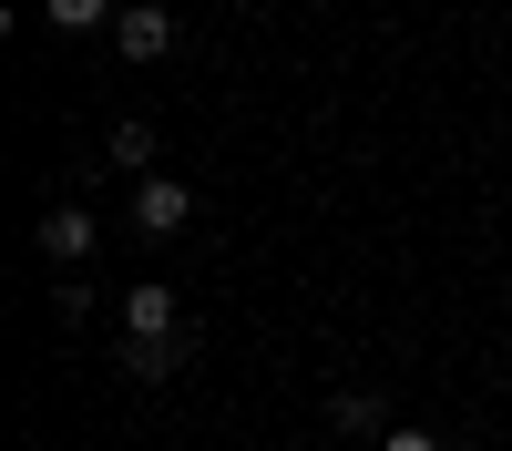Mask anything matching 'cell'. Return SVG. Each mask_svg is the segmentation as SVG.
<instances>
[{
  "instance_id": "3",
  "label": "cell",
  "mask_w": 512,
  "mask_h": 451,
  "mask_svg": "<svg viewBox=\"0 0 512 451\" xmlns=\"http://www.w3.org/2000/svg\"><path fill=\"white\" fill-rule=\"evenodd\" d=\"M134 226H144V236H175V226H195V185H175V175H144V185H134Z\"/></svg>"
},
{
  "instance_id": "8",
  "label": "cell",
  "mask_w": 512,
  "mask_h": 451,
  "mask_svg": "<svg viewBox=\"0 0 512 451\" xmlns=\"http://www.w3.org/2000/svg\"><path fill=\"white\" fill-rule=\"evenodd\" d=\"M328 421H338V431H379V400H369V390H338Z\"/></svg>"
},
{
  "instance_id": "2",
  "label": "cell",
  "mask_w": 512,
  "mask_h": 451,
  "mask_svg": "<svg viewBox=\"0 0 512 451\" xmlns=\"http://www.w3.org/2000/svg\"><path fill=\"white\" fill-rule=\"evenodd\" d=\"M113 52L123 62H164L175 52V11H164V0H134V11L113 21Z\"/></svg>"
},
{
  "instance_id": "5",
  "label": "cell",
  "mask_w": 512,
  "mask_h": 451,
  "mask_svg": "<svg viewBox=\"0 0 512 451\" xmlns=\"http://www.w3.org/2000/svg\"><path fill=\"white\" fill-rule=\"evenodd\" d=\"M103 154H113V164H123V175H134V185H144V175H154V123H144V113H123Z\"/></svg>"
},
{
  "instance_id": "9",
  "label": "cell",
  "mask_w": 512,
  "mask_h": 451,
  "mask_svg": "<svg viewBox=\"0 0 512 451\" xmlns=\"http://www.w3.org/2000/svg\"><path fill=\"white\" fill-rule=\"evenodd\" d=\"M52 318L82 328V318H93V287H82V277H52Z\"/></svg>"
},
{
  "instance_id": "7",
  "label": "cell",
  "mask_w": 512,
  "mask_h": 451,
  "mask_svg": "<svg viewBox=\"0 0 512 451\" xmlns=\"http://www.w3.org/2000/svg\"><path fill=\"white\" fill-rule=\"evenodd\" d=\"M41 11H52V31H103V21H123L113 0H41Z\"/></svg>"
},
{
  "instance_id": "10",
  "label": "cell",
  "mask_w": 512,
  "mask_h": 451,
  "mask_svg": "<svg viewBox=\"0 0 512 451\" xmlns=\"http://www.w3.org/2000/svg\"><path fill=\"white\" fill-rule=\"evenodd\" d=\"M390 451H441V441L431 431H390Z\"/></svg>"
},
{
  "instance_id": "4",
  "label": "cell",
  "mask_w": 512,
  "mask_h": 451,
  "mask_svg": "<svg viewBox=\"0 0 512 451\" xmlns=\"http://www.w3.org/2000/svg\"><path fill=\"white\" fill-rule=\"evenodd\" d=\"M93 236H103V226H93V205H72V195H62L52 216H41V257H52V267H82V257H93Z\"/></svg>"
},
{
  "instance_id": "6",
  "label": "cell",
  "mask_w": 512,
  "mask_h": 451,
  "mask_svg": "<svg viewBox=\"0 0 512 451\" xmlns=\"http://www.w3.org/2000/svg\"><path fill=\"white\" fill-rule=\"evenodd\" d=\"M185 349H195V339H154V349H123V369L154 390V380H175V369H185Z\"/></svg>"
},
{
  "instance_id": "1",
  "label": "cell",
  "mask_w": 512,
  "mask_h": 451,
  "mask_svg": "<svg viewBox=\"0 0 512 451\" xmlns=\"http://www.w3.org/2000/svg\"><path fill=\"white\" fill-rule=\"evenodd\" d=\"M154 339H185V318H175V287L164 277H134L123 287V349H154Z\"/></svg>"
}]
</instances>
